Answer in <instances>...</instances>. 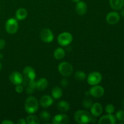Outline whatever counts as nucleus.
I'll return each instance as SVG.
<instances>
[{
	"instance_id": "39",
	"label": "nucleus",
	"mask_w": 124,
	"mask_h": 124,
	"mask_svg": "<svg viewBox=\"0 0 124 124\" xmlns=\"http://www.w3.org/2000/svg\"><path fill=\"white\" fill-rule=\"evenodd\" d=\"M122 105H123V108H124V100L123 101V102H122Z\"/></svg>"
},
{
	"instance_id": "3",
	"label": "nucleus",
	"mask_w": 124,
	"mask_h": 124,
	"mask_svg": "<svg viewBox=\"0 0 124 124\" xmlns=\"http://www.w3.org/2000/svg\"><path fill=\"white\" fill-rule=\"evenodd\" d=\"M58 71L62 76L69 77L73 71V68L71 64L68 62H62L58 65Z\"/></svg>"
},
{
	"instance_id": "19",
	"label": "nucleus",
	"mask_w": 124,
	"mask_h": 124,
	"mask_svg": "<svg viewBox=\"0 0 124 124\" xmlns=\"http://www.w3.org/2000/svg\"><path fill=\"white\" fill-rule=\"evenodd\" d=\"M48 81L45 78H41L36 82V89L39 91H43L48 87Z\"/></svg>"
},
{
	"instance_id": "7",
	"label": "nucleus",
	"mask_w": 124,
	"mask_h": 124,
	"mask_svg": "<svg viewBox=\"0 0 124 124\" xmlns=\"http://www.w3.org/2000/svg\"><path fill=\"white\" fill-rule=\"evenodd\" d=\"M40 38L43 42L46 43H50L53 41L54 35L53 32L48 29H44L40 33Z\"/></svg>"
},
{
	"instance_id": "20",
	"label": "nucleus",
	"mask_w": 124,
	"mask_h": 124,
	"mask_svg": "<svg viewBox=\"0 0 124 124\" xmlns=\"http://www.w3.org/2000/svg\"><path fill=\"white\" fill-rule=\"evenodd\" d=\"M27 87L26 88V92L27 94H31L35 92L36 89V82L34 81H27Z\"/></svg>"
},
{
	"instance_id": "29",
	"label": "nucleus",
	"mask_w": 124,
	"mask_h": 124,
	"mask_svg": "<svg viewBox=\"0 0 124 124\" xmlns=\"http://www.w3.org/2000/svg\"><path fill=\"white\" fill-rule=\"evenodd\" d=\"M82 104H83V106L85 108L90 109V108L92 107V105H93V102H92V101L90 100V99H85L84 100Z\"/></svg>"
},
{
	"instance_id": "18",
	"label": "nucleus",
	"mask_w": 124,
	"mask_h": 124,
	"mask_svg": "<svg viewBox=\"0 0 124 124\" xmlns=\"http://www.w3.org/2000/svg\"><path fill=\"white\" fill-rule=\"evenodd\" d=\"M28 15V12L26 9L24 8H18L16 12V18L18 20H24L27 18Z\"/></svg>"
},
{
	"instance_id": "31",
	"label": "nucleus",
	"mask_w": 124,
	"mask_h": 124,
	"mask_svg": "<svg viewBox=\"0 0 124 124\" xmlns=\"http://www.w3.org/2000/svg\"><path fill=\"white\" fill-rule=\"evenodd\" d=\"M15 91L18 93H21L23 92V87L21 85V84L16 85Z\"/></svg>"
},
{
	"instance_id": "4",
	"label": "nucleus",
	"mask_w": 124,
	"mask_h": 124,
	"mask_svg": "<svg viewBox=\"0 0 124 124\" xmlns=\"http://www.w3.org/2000/svg\"><path fill=\"white\" fill-rule=\"evenodd\" d=\"M6 30L8 33L15 34L17 32L18 30V21L15 18H10L6 23Z\"/></svg>"
},
{
	"instance_id": "27",
	"label": "nucleus",
	"mask_w": 124,
	"mask_h": 124,
	"mask_svg": "<svg viewBox=\"0 0 124 124\" xmlns=\"http://www.w3.org/2000/svg\"><path fill=\"white\" fill-rule=\"evenodd\" d=\"M116 119L119 121L124 122V110H119L116 113Z\"/></svg>"
},
{
	"instance_id": "15",
	"label": "nucleus",
	"mask_w": 124,
	"mask_h": 124,
	"mask_svg": "<svg viewBox=\"0 0 124 124\" xmlns=\"http://www.w3.org/2000/svg\"><path fill=\"white\" fill-rule=\"evenodd\" d=\"M53 103V100L49 95H44L40 99L39 104L43 108H48L50 107Z\"/></svg>"
},
{
	"instance_id": "11",
	"label": "nucleus",
	"mask_w": 124,
	"mask_h": 124,
	"mask_svg": "<svg viewBox=\"0 0 124 124\" xmlns=\"http://www.w3.org/2000/svg\"><path fill=\"white\" fill-rule=\"evenodd\" d=\"M116 116L112 114H108L107 115L102 116L99 120L98 123L99 124H115L116 123Z\"/></svg>"
},
{
	"instance_id": "25",
	"label": "nucleus",
	"mask_w": 124,
	"mask_h": 124,
	"mask_svg": "<svg viewBox=\"0 0 124 124\" xmlns=\"http://www.w3.org/2000/svg\"><path fill=\"white\" fill-rule=\"evenodd\" d=\"M75 79L78 80L79 81H83L87 78V75L85 73L84 71H81V70H78V71H76L75 73Z\"/></svg>"
},
{
	"instance_id": "34",
	"label": "nucleus",
	"mask_w": 124,
	"mask_h": 124,
	"mask_svg": "<svg viewBox=\"0 0 124 124\" xmlns=\"http://www.w3.org/2000/svg\"><path fill=\"white\" fill-rule=\"evenodd\" d=\"M17 124H26L27 122L24 119H20L17 122Z\"/></svg>"
},
{
	"instance_id": "26",
	"label": "nucleus",
	"mask_w": 124,
	"mask_h": 124,
	"mask_svg": "<svg viewBox=\"0 0 124 124\" xmlns=\"http://www.w3.org/2000/svg\"><path fill=\"white\" fill-rule=\"evenodd\" d=\"M40 118L44 121H48L50 119L51 116L48 112L46 111H43L40 113Z\"/></svg>"
},
{
	"instance_id": "33",
	"label": "nucleus",
	"mask_w": 124,
	"mask_h": 124,
	"mask_svg": "<svg viewBox=\"0 0 124 124\" xmlns=\"http://www.w3.org/2000/svg\"><path fill=\"white\" fill-rule=\"evenodd\" d=\"M1 124H14V122H12V121H10V120L6 119V120H4V121H2V122H1Z\"/></svg>"
},
{
	"instance_id": "37",
	"label": "nucleus",
	"mask_w": 124,
	"mask_h": 124,
	"mask_svg": "<svg viewBox=\"0 0 124 124\" xmlns=\"http://www.w3.org/2000/svg\"><path fill=\"white\" fill-rule=\"evenodd\" d=\"M72 1H73V2H75V3H77V2H78L79 1H80L81 0H72Z\"/></svg>"
},
{
	"instance_id": "17",
	"label": "nucleus",
	"mask_w": 124,
	"mask_h": 124,
	"mask_svg": "<svg viewBox=\"0 0 124 124\" xmlns=\"http://www.w3.org/2000/svg\"><path fill=\"white\" fill-rule=\"evenodd\" d=\"M110 6L113 9L119 10L122 9L124 6V0H110Z\"/></svg>"
},
{
	"instance_id": "6",
	"label": "nucleus",
	"mask_w": 124,
	"mask_h": 124,
	"mask_svg": "<svg viewBox=\"0 0 124 124\" xmlns=\"http://www.w3.org/2000/svg\"><path fill=\"white\" fill-rule=\"evenodd\" d=\"M102 76L99 72L94 71L90 74L87 77V82L91 85H96L101 82Z\"/></svg>"
},
{
	"instance_id": "10",
	"label": "nucleus",
	"mask_w": 124,
	"mask_h": 124,
	"mask_svg": "<svg viewBox=\"0 0 124 124\" xmlns=\"http://www.w3.org/2000/svg\"><path fill=\"white\" fill-rule=\"evenodd\" d=\"M23 75L26 81H34L36 78V72L31 67L27 66L23 70Z\"/></svg>"
},
{
	"instance_id": "38",
	"label": "nucleus",
	"mask_w": 124,
	"mask_h": 124,
	"mask_svg": "<svg viewBox=\"0 0 124 124\" xmlns=\"http://www.w3.org/2000/svg\"><path fill=\"white\" fill-rule=\"evenodd\" d=\"M1 69H2V65H1V62H0V71L1 70Z\"/></svg>"
},
{
	"instance_id": "13",
	"label": "nucleus",
	"mask_w": 124,
	"mask_h": 124,
	"mask_svg": "<svg viewBox=\"0 0 124 124\" xmlns=\"http://www.w3.org/2000/svg\"><path fill=\"white\" fill-rule=\"evenodd\" d=\"M69 122L68 116L65 114H59L53 117L52 123L54 124H66Z\"/></svg>"
},
{
	"instance_id": "24",
	"label": "nucleus",
	"mask_w": 124,
	"mask_h": 124,
	"mask_svg": "<svg viewBox=\"0 0 124 124\" xmlns=\"http://www.w3.org/2000/svg\"><path fill=\"white\" fill-rule=\"evenodd\" d=\"M26 122L29 124H39L40 123L38 117L35 115H33L31 114H30V115L27 117Z\"/></svg>"
},
{
	"instance_id": "8",
	"label": "nucleus",
	"mask_w": 124,
	"mask_h": 124,
	"mask_svg": "<svg viewBox=\"0 0 124 124\" xmlns=\"http://www.w3.org/2000/svg\"><path fill=\"white\" fill-rule=\"evenodd\" d=\"M88 93L94 98H101L105 93V90L100 85H93V87L89 90Z\"/></svg>"
},
{
	"instance_id": "9",
	"label": "nucleus",
	"mask_w": 124,
	"mask_h": 124,
	"mask_svg": "<svg viewBox=\"0 0 124 124\" xmlns=\"http://www.w3.org/2000/svg\"><path fill=\"white\" fill-rule=\"evenodd\" d=\"M9 80L13 84L17 85L22 84L24 82V78L22 74L18 71H13L9 75Z\"/></svg>"
},
{
	"instance_id": "23",
	"label": "nucleus",
	"mask_w": 124,
	"mask_h": 124,
	"mask_svg": "<svg viewBox=\"0 0 124 124\" xmlns=\"http://www.w3.org/2000/svg\"><path fill=\"white\" fill-rule=\"evenodd\" d=\"M65 55V52L63 48H58L54 50V57L56 59L60 60L64 58Z\"/></svg>"
},
{
	"instance_id": "16",
	"label": "nucleus",
	"mask_w": 124,
	"mask_h": 124,
	"mask_svg": "<svg viewBox=\"0 0 124 124\" xmlns=\"http://www.w3.org/2000/svg\"><path fill=\"white\" fill-rule=\"evenodd\" d=\"M87 10V4L85 2L82 1H79L76 3V13L79 15H84L86 13Z\"/></svg>"
},
{
	"instance_id": "32",
	"label": "nucleus",
	"mask_w": 124,
	"mask_h": 124,
	"mask_svg": "<svg viewBox=\"0 0 124 124\" xmlns=\"http://www.w3.org/2000/svg\"><path fill=\"white\" fill-rule=\"evenodd\" d=\"M6 46V42L2 39H0V50L3 49Z\"/></svg>"
},
{
	"instance_id": "28",
	"label": "nucleus",
	"mask_w": 124,
	"mask_h": 124,
	"mask_svg": "<svg viewBox=\"0 0 124 124\" xmlns=\"http://www.w3.org/2000/svg\"><path fill=\"white\" fill-rule=\"evenodd\" d=\"M105 111L108 114H113L115 111V107L113 104H108L105 107Z\"/></svg>"
},
{
	"instance_id": "35",
	"label": "nucleus",
	"mask_w": 124,
	"mask_h": 124,
	"mask_svg": "<svg viewBox=\"0 0 124 124\" xmlns=\"http://www.w3.org/2000/svg\"><path fill=\"white\" fill-rule=\"evenodd\" d=\"M121 15H122V16H123L124 18V8H123V9H122V10H121Z\"/></svg>"
},
{
	"instance_id": "2",
	"label": "nucleus",
	"mask_w": 124,
	"mask_h": 124,
	"mask_svg": "<svg viewBox=\"0 0 124 124\" xmlns=\"http://www.w3.org/2000/svg\"><path fill=\"white\" fill-rule=\"evenodd\" d=\"M39 107L38 101L33 96L27 98L25 102V110L29 114H33L38 111Z\"/></svg>"
},
{
	"instance_id": "36",
	"label": "nucleus",
	"mask_w": 124,
	"mask_h": 124,
	"mask_svg": "<svg viewBox=\"0 0 124 124\" xmlns=\"http://www.w3.org/2000/svg\"><path fill=\"white\" fill-rule=\"evenodd\" d=\"M2 58H3V54H2L1 53H0V60L2 59Z\"/></svg>"
},
{
	"instance_id": "30",
	"label": "nucleus",
	"mask_w": 124,
	"mask_h": 124,
	"mask_svg": "<svg viewBox=\"0 0 124 124\" xmlns=\"http://www.w3.org/2000/svg\"><path fill=\"white\" fill-rule=\"evenodd\" d=\"M60 84L61 85L62 87H67L69 85V81H68V79H67L64 78L61 81Z\"/></svg>"
},
{
	"instance_id": "1",
	"label": "nucleus",
	"mask_w": 124,
	"mask_h": 124,
	"mask_svg": "<svg viewBox=\"0 0 124 124\" xmlns=\"http://www.w3.org/2000/svg\"><path fill=\"white\" fill-rule=\"evenodd\" d=\"M75 121L79 124H85L93 122L94 119L92 115L85 110H78L75 113L74 116Z\"/></svg>"
},
{
	"instance_id": "5",
	"label": "nucleus",
	"mask_w": 124,
	"mask_h": 124,
	"mask_svg": "<svg viewBox=\"0 0 124 124\" xmlns=\"http://www.w3.org/2000/svg\"><path fill=\"white\" fill-rule=\"evenodd\" d=\"M73 41V36L69 32L61 33L58 37V42L61 46H67L70 44Z\"/></svg>"
},
{
	"instance_id": "22",
	"label": "nucleus",
	"mask_w": 124,
	"mask_h": 124,
	"mask_svg": "<svg viewBox=\"0 0 124 124\" xmlns=\"http://www.w3.org/2000/svg\"><path fill=\"white\" fill-rule=\"evenodd\" d=\"M52 96L54 99H60L62 96V90L59 87H56L52 91Z\"/></svg>"
},
{
	"instance_id": "14",
	"label": "nucleus",
	"mask_w": 124,
	"mask_h": 124,
	"mask_svg": "<svg viewBox=\"0 0 124 124\" xmlns=\"http://www.w3.org/2000/svg\"><path fill=\"white\" fill-rule=\"evenodd\" d=\"M90 111L92 116H94V117H98L102 113V106L99 103H94V104H93L92 107L90 108Z\"/></svg>"
},
{
	"instance_id": "12",
	"label": "nucleus",
	"mask_w": 124,
	"mask_h": 124,
	"mask_svg": "<svg viewBox=\"0 0 124 124\" xmlns=\"http://www.w3.org/2000/svg\"><path fill=\"white\" fill-rule=\"evenodd\" d=\"M106 20L107 22L111 25L117 24L120 20L119 14L116 12H110L107 15Z\"/></svg>"
},
{
	"instance_id": "21",
	"label": "nucleus",
	"mask_w": 124,
	"mask_h": 124,
	"mask_svg": "<svg viewBox=\"0 0 124 124\" xmlns=\"http://www.w3.org/2000/svg\"><path fill=\"white\" fill-rule=\"evenodd\" d=\"M58 110L62 112H65V111H69L70 109V104L69 102L65 101H61L59 102L57 105Z\"/></svg>"
}]
</instances>
